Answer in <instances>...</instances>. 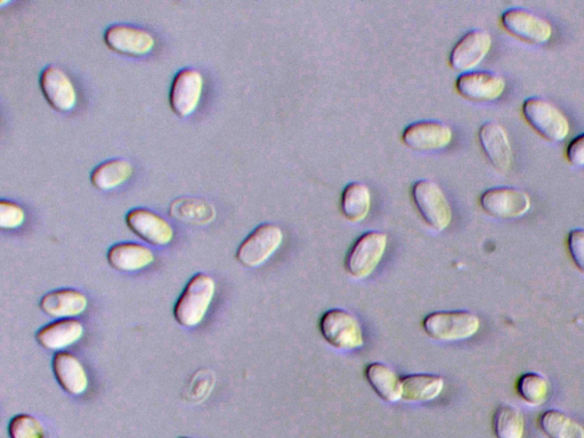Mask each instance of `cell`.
Wrapping results in <instances>:
<instances>
[{
	"instance_id": "9c48e42d",
	"label": "cell",
	"mask_w": 584,
	"mask_h": 438,
	"mask_svg": "<svg viewBox=\"0 0 584 438\" xmlns=\"http://www.w3.org/2000/svg\"><path fill=\"white\" fill-rule=\"evenodd\" d=\"M501 22L511 35L530 44H546L553 36L551 24L539 14L525 8H508L502 13Z\"/></svg>"
},
{
	"instance_id": "1f68e13d",
	"label": "cell",
	"mask_w": 584,
	"mask_h": 438,
	"mask_svg": "<svg viewBox=\"0 0 584 438\" xmlns=\"http://www.w3.org/2000/svg\"><path fill=\"white\" fill-rule=\"evenodd\" d=\"M567 246H569L573 262L584 273V230H572L567 238Z\"/></svg>"
},
{
	"instance_id": "484cf974",
	"label": "cell",
	"mask_w": 584,
	"mask_h": 438,
	"mask_svg": "<svg viewBox=\"0 0 584 438\" xmlns=\"http://www.w3.org/2000/svg\"><path fill=\"white\" fill-rule=\"evenodd\" d=\"M170 215L178 221L193 224H208L216 217L215 208L205 200L181 198L170 205Z\"/></svg>"
},
{
	"instance_id": "d6a6232c",
	"label": "cell",
	"mask_w": 584,
	"mask_h": 438,
	"mask_svg": "<svg viewBox=\"0 0 584 438\" xmlns=\"http://www.w3.org/2000/svg\"><path fill=\"white\" fill-rule=\"evenodd\" d=\"M566 156L571 165L584 167V133L570 142L569 146H567Z\"/></svg>"
},
{
	"instance_id": "5b68a950",
	"label": "cell",
	"mask_w": 584,
	"mask_h": 438,
	"mask_svg": "<svg viewBox=\"0 0 584 438\" xmlns=\"http://www.w3.org/2000/svg\"><path fill=\"white\" fill-rule=\"evenodd\" d=\"M387 241V235L381 232L372 231L361 235L346 257L347 273L355 279L368 278L383 259Z\"/></svg>"
},
{
	"instance_id": "ffe728a7",
	"label": "cell",
	"mask_w": 584,
	"mask_h": 438,
	"mask_svg": "<svg viewBox=\"0 0 584 438\" xmlns=\"http://www.w3.org/2000/svg\"><path fill=\"white\" fill-rule=\"evenodd\" d=\"M52 365L56 380L68 394L78 396L87 391L89 384L87 372L76 355L58 352L53 358Z\"/></svg>"
},
{
	"instance_id": "8992f818",
	"label": "cell",
	"mask_w": 584,
	"mask_h": 438,
	"mask_svg": "<svg viewBox=\"0 0 584 438\" xmlns=\"http://www.w3.org/2000/svg\"><path fill=\"white\" fill-rule=\"evenodd\" d=\"M412 198L431 229L441 232L451 224L452 208L443 190L435 182L423 180L415 183Z\"/></svg>"
},
{
	"instance_id": "ba28073f",
	"label": "cell",
	"mask_w": 584,
	"mask_h": 438,
	"mask_svg": "<svg viewBox=\"0 0 584 438\" xmlns=\"http://www.w3.org/2000/svg\"><path fill=\"white\" fill-rule=\"evenodd\" d=\"M480 204L485 213L500 219L522 217L531 208V198L513 186H496L483 192Z\"/></svg>"
},
{
	"instance_id": "83f0119b",
	"label": "cell",
	"mask_w": 584,
	"mask_h": 438,
	"mask_svg": "<svg viewBox=\"0 0 584 438\" xmlns=\"http://www.w3.org/2000/svg\"><path fill=\"white\" fill-rule=\"evenodd\" d=\"M493 431L497 438H523L524 417L510 405L499 407L493 417Z\"/></svg>"
},
{
	"instance_id": "44dd1931",
	"label": "cell",
	"mask_w": 584,
	"mask_h": 438,
	"mask_svg": "<svg viewBox=\"0 0 584 438\" xmlns=\"http://www.w3.org/2000/svg\"><path fill=\"white\" fill-rule=\"evenodd\" d=\"M154 262L153 251L141 243L120 242L108 251V263L120 272H135Z\"/></svg>"
},
{
	"instance_id": "d6986e66",
	"label": "cell",
	"mask_w": 584,
	"mask_h": 438,
	"mask_svg": "<svg viewBox=\"0 0 584 438\" xmlns=\"http://www.w3.org/2000/svg\"><path fill=\"white\" fill-rule=\"evenodd\" d=\"M83 323L76 319H61L46 324L36 334L37 342L46 350L63 352L84 336Z\"/></svg>"
},
{
	"instance_id": "603a6c76",
	"label": "cell",
	"mask_w": 584,
	"mask_h": 438,
	"mask_svg": "<svg viewBox=\"0 0 584 438\" xmlns=\"http://www.w3.org/2000/svg\"><path fill=\"white\" fill-rule=\"evenodd\" d=\"M402 400L409 403L431 402L441 395L444 379L434 375H410L401 378Z\"/></svg>"
},
{
	"instance_id": "277c9868",
	"label": "cell",
	"mask_w": 584,
	"mask_h": 438,
	"mask_svg": "<svg viewBox=\"0 0 584 438\" xmlns=\"http://www.w3.org/2000/svg\"><path fill=\"white\" fill-rule=\"evenodd\" d=\"M321 335L326 342L340 351L359 350L364 344L363 329L355 316L347 311L330 310L320 321Z\"/></svg>"
},
{
	"instance_id": "4dcf8cb0",
	"label": "cell",
	"mask_w": 584,
	"mask_h": 438,
	"mask_svg": "<svg viewBox=\"0 0 584 438\" xmlns=\"http://www.w3.org/2000/svg\"><path fill=\"white\" fill-rule=\"evenodd\" d=\"M26 213L13 201H0V227L3 230H16L24 223Z\"/></svg>"
},
{
	"instance_id": "8fae6325",
	"label": "cell",
	"mask_w": 584,
	"mask_h": 438,
	"mask_svg": "<svg viewBox=\"0 0 584 438\" xmlns=\"http://www.w3.org/2000/svg\"><path fill=\"white\" fill-rule=\"evenodd\" d=\"M104 42L112 51L129 56L149 54L156 45L151 32L125 23L112 24L105 30Z\"/></svg>"
},
{
	"instance_id": "3957f363",
	"label": "cell",
	"mask_w": 584,
	"mask_h": 438,
	"mask_svg": "<svg viewBox=\"0 0 584 438\" xmlns=\"http://www.w3.org/2000/svg\"><path fill=\"white\" fill-rule=\"evenodd\" d=\"M523 115L534 131L549 141L562 142L570 134L569 119L556 105L541 97L526 99Z\"/></svg>"
},
{
	"instance_id": "7402d4cb",
	"label": "cell",
	"mask_w": 584,
	"mask_h": 438,
	"mask_svg": "<svg viewBox=\"0 0 584 438\" xmlns=\"http://www.w3.org/2000/svg\"><path fill=\"white\" fill-rule=\"evenodd\" d=\"M365 378L381 400L395 403L402 400V383L397 373L383 363H371L365 369Z\"/></svg>"
},
{
	"instance_id": "f1b7e54d",
	"label": "cell",
	"mask_w": 584,
	"mask_h": 438,
	"mask_svg": "<svg viewBox=\"0 0 584 438\" xmlns=\"http://www.w3.org/2000/svg\"><path fill=\"white\" fill-rule=\"evenodd\" d=\"M518 392L526 403L537 407L547 399L549 393L548 380L539 375V373H526L518 381Z\"/></svg>"
},
{
	"instance_id": "5bb4252c",
	"label": "cell",
	"mask_w": 584,
	"mask_h": 438,
	"mask_svg": "<svg viewBox=\"0 0 584 438\" xmlns=\"http://www.w3.org/2000/svg\"><path fill=\"white\" fill-rule=\"evenodd\" d=\"M39 84L53 109L60 112L75 109L77 91L66 71L56 66H48L40 73Z\"/></svg>"
},
{
	"instance_id": "9a60e30c",
	"label": "cell",
	"mask_w": 584,
	"mask_h": 438,
	"mask_svg": "<svg viewBox=\"0 0 584 438\" xmlns=\"http://www.w3.org/2000/svg\"><path fill=\"white\" fill-rule=\"evenodd\" d=\"M491 47L492 37L488 31L470 30L454 45L450 55L451 67L460 72H470L485 59Z\"/></svg>"
},
{
	"instance_id": "d4e9b609",
	"label": "cell",
	"mask_w": 584,
	"mask_h": 438,
	"mask_svg": "<svg viewBox=\"0 0 584 438\" xmlns=\"http://www.w3.org/2000/svg\"><path fill=\"white\" fill-rule=\"evenodd\" d=\"M371 192L367 185L353 182L346 186L342 196V212L347 221L359 223L368 217Z\"/></svg>"
},
{
	"instance_id": "836d02e7",
	"label": "cell",
	"mask_w": 584,
	"mask_h": 438,
	"mask_svg": "<svg viewBox=\"0 0 584 438\" xmlns=\"http://www.w3.org/2000/svg\"><path fill=\"white\" fill-rule=\"evenodd\" d=\"M180 438H190V437H180Z\"/></svg>"
},
{
	"instance_id": "7a4b0ae2",
	"label": "cell",
	"mask_w": 584,
	"mask_h": 438,
	"mask_svg": "<svg viewBox=\"0 0 584 438\" xmlns=\"http://www.w3.org/2000/svg\"><path fill=\"white\" fill-rule=\"evenodd\" d=\"M426 334L438 342H460L475 336L481 321L474 313L466 311L435 312L423 321Z\"/></svg>"
},
{
	"instance_id": "52a82bcc",
	"label": "cell",
	"mask_w": 584,
	"mask_h": 438,
	"mask_svg": "<svg viewBox=\"0 0 584 438\" xmlns=\"http://www.w3.org/2000/svg\"><path fill=\"white\" fill-rule=\"evenodd\" d=\"M283 242L280 226L265 223L243 240L237 251L238 261L246 267H258L277 253Z\"/></svg>"
},
{
	"instance_id": "4fadbf2b",
	"label": "cell",
	"mask_w": 584,
	"mask_h": 438,
	"mask_svg": "<svg viewBox=\"0 0 584 438\" xmlns=\"http://www.w3.org/2000/svg\"><path fill=\"white\" fill-rule=\"evenodd\" d=\"M456 87L459 94L467 100L489 102L504 94L506 80L496 72L470 71L458 77Z\"/></svg>"
},
{
	"instance_id": "e0dca14e",
	"label": "cell",
	"mask_w": 584,
	"mask_h": 438,
	"mask_svg": "<svg viewBox=\"0 0 584 438\" xmlns=\"http://www.w3.org/2000/svg\"><path fill=\"white\" fill-rule=\"evenodd\" d=\"M478 137L491 164L501 173L508 172L513 164V148L505 127L497 121H488L481 126Z\"/></svg>"
},
{
	"instance_id": "6da1fadb",
	"label": "cell",
	"mask_w": 584,
	"mask_h": 438,
	"mask_svg": "<svg viewBox=\"0 0 584 438\" xmlns=\"http://www.w3.org/2000/svg\"><path fill=\"white\" fill-rule=\"evenodd\" d=\"M216 283L210 275L197 273L185 286L174 307L175 320L185 328L197 327L212 305Z\"/></svg>"
},
{
	"instance_id": "f546056e",
	"label": "cell",
	"mask_w": 584,
	"mask_h": 438,
	"mask_svg": "<svg viewBox=\"0 0 584 438\" xmlns=\"http://www.w3.org/2000/svg\"><path fill=\"white\" fill-rule=\"evenodd\" d=\"M8 434L11 438H45V427L39 419L23 413L12 418Z\"/></svg>"
},
{
	"instance_id": "7c38bea8",
	"label": "cell",
	"mask_w": 584,
	"mask_h": 438,
	"mask_svg": "<svg viewBox=\"0 0 584 438\" xmlns=\"http://www.w3.org/2000/svg\"><path fill=\"white\" fill-rule=\"evenodd\" d=\"M126 223L136 235L152 246L164 247L174 239V229L164 217L146 208L132 209Z\"/></svg>"
},
{
	"instance_id": "30bf717a",
	"label": "cell",
	"mask_w": 584,
	"mask_h": 438,
	"mask_svg": "<svg viewBox=\"0 0 584 438\" xmlns=\"http://www.w3.org/2000/svg\"><path fill=\"white\" fill-rule=\"evenodd\" d=\"M204 91V76L194 68H184L176 73L170 88V107L178 117H189L197 110Z\"/></svg>"
},
{
	"instance_id": "4316f807",
	"label": "cell",
	"mask_w": 584,
	"mask_h": 438,
	"mask_svg": "<svg viewBox=\"0 0 584 438\" xmlns=\"http://www.w3.org/2000/svg\"><path fill=\"white\" fill-rule=\"evenodd\" d=\"M540 427L549 438H584V428L561 411L549 410L543 413Z\"/></svg>"
},
{
	"instance_id": "2e32d148",
	"label": "cell",
	"mask_w": 584,
	"mask_h": 438,
	"mask_svg": "<svg viewBox=\"0 0 584 438\" xmlns=\"http://www.w3.org/2000/svg\"><path fill=\"white\" fill-rule=\"evenodd\" d=\"M453 139L452 129L440 121H417L404 129L402 140L417 151L445 149Z\"/></svg>"
},
{
	"instance_id": "cb8c5ba5",
	"label": "cell",
	"mask_w": 584,
	"mask_h": 438,
	"mask_svg": "<svg viewBox=\"0 0 584 438\" xmlns=\"http://www.w3.org/2000/svg\"><path fill=\"white\" fill-rule=\"evenodd\" d=\"M133 173L134 168L131 162L123 158H115L97 166L91 174V181L96 189L110 191L127 182Z\"/></svg>"
},
{
	"instance_id": "ac0fdd59",
	"label": "cell",
	"mask_w": 584,
	"mask_h": 438,
	"mask_svg": "<svg viewBox=\"0 0 584 438\" xmlns=\"http://www.w3.org/2000/svg\"><path fill=\"white\" fill-rule=\"evenodd\" d=\"M40 310L54 319H75L84 314L88 299L83 292L76 289H58L47 292L40 299Z\"/></svg>"
}]
</instances>
